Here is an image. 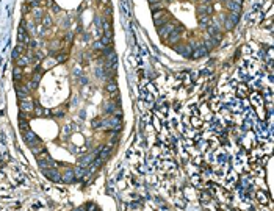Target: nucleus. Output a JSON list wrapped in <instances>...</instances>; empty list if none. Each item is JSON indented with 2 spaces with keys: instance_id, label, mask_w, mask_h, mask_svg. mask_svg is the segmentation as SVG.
<instances>
[{
  "instance_id": "1",
  "label": "nucleus",
  "mask_w": 274,
  "mask_h": 211,
  "mask_svg": "<svg viewBox=\"0 0 274 211\" xmlns=\"http://www.w3.org/2000/svg\"><path fill=\"white\" fill-rule=\"evenodd\" d=\"M152 19H154V24L157 27H161L166 22L171 21V14L166 11V10H158V11H152Z\"/></svg>"
},
{
  "instance_id": "2",
  "label": "nucleus",
  "mask_w": 274,
  "mask_h": 211,
  "mask_svg": "<svg viewBox=\"0 0 274 211\" xmlns=\"http://www.w3.org/2000/svg\"><path fill=\"white\" fill-rule=\"evenodd\" d=\"M176 24H177V22H166L163 27H157V28H158V34H160V38H161V39H166L168 36L172 33V30H174Z\"/></svg>"
},
{
  "instance_id": "3",
  "label": "nucleus",
  "mask_w": 274,
  "mask_h": 211,
  "mask_svg": "<svg viewBox=\"0 0 274 211\" xmlns=\"http://www.w3.org/2000/svg\"><path fill=\"white\" fill-rule=\"evenodd\" d=\"M174 49L177 50V53H180V55H182V57H185V58H191V53H193V47H191V44H183V45L176 44V45H174Z\"/></svg>"
},
{
  "instance_id": "4",
  "label": "nucleus",
  "mask_w": 274,
  "mask_h": 211,
  "mask_svg": "<svg viewBox=\"0 0 274 211\" xmlns=\"http://www.w3.org/2000/svg\"><path fill=\"white\" fill-rule=\"evenodd\" d=\"M208 53V50L205 49L204 42H199L196 47H193V53H191V58H204Z\"/></svg>"
},
{
  "instance_id": "5",
  "label": "nucleus",
  "mask_w": 274,
  "mask_h": 211,
  "mask_svg": "<svg viewBox=\"0 0 274 211\" xmlns=\"http://www.w3.org/2000/svg\"><path fill=\"white\" fill-rule=\"evenodd\" d=\"M224 5H226V8H227L230 13H236V14L241 13V3L235 2V0H226Z\"/></svg>"
},
{
  "instance_id": "6",
  "label": "nucleus",
  "mask_w": 274,
  "mask_h": 211,
  "mask_svg": "<svg viewBox=\"0 0 274 211\" xmlns=\"http://www.w3.org/2000/svg\"><path fill=\"white\" fill-rule=\"evenodd\" d=\"M21 109H22V111H25V113H31L33 109H35L33 100L28 99V97H24V99L21 100Z\"/></svg>"
},
{
  "instance_id": "7",
  "label": "nucleus",
  "mask_w": 274,
  "mask_h": 211,
  "mask_svg": "<svg viewBox=\"0 0 274 211\" xmlns=\"http://www.w3.org/2000/svg\"><path fill=\"white\" fill-rule=\"evenodd\" d=\"M248 96H249V88L246 86L244 83H240V85H236V97H240V99H248Z\"/></svg>"
},
{
  "instance_id": "8",
  "label": "nucleus",
  "mask_w": 274,
  "mask_h": 211,
  "mask_svg": "<svg viewBox=\"0 0 274 211\" xmlns=\"http://www.w3.org/2000/svg\"><path fill=\"white\" fill-rule=\"evenodd\" d=\"M208 100H210V102H208V105H210V109H212L213 113H216V111H219V109H221V106H223V102H221V100H219L218 97H213V96H212V97H210Z\"/></svg>"
},
{
  "instance_id": "9",
  "label": "nucleus",
  "mask_w": 274,
  "mask_h": 211,
  "mask_svg": "<svg viewBox=\"0 0 274 211\" xmlns=\"http://www.w3.org/2000/svg\"><path fill=\"white\" fill-rule=\"evenodd\" d=\"M190 125L194 128V130H202L204 127V121L200 119L199 116H191L190 117Z\"/></svg>"
},
{
  "instance_id": "10",
  "label": "nucleus",
  "mask_w": 274,
  "mask_h": 211,
  "mask_svg": "<svg viewBox=\"0 0 274 211\" xmlns=\"http://www.w3.org/2000/svg\"><path fill=\"white\" fill-rule=\"evenodd\" d=\"M44 174H45V177L50 178L52 181H61V177H60L58 170H55L53 167L52 169H44Z\"/></svg>"
},
{
  "instance_id": "11",
  "label": "nucleus",
  "mask_w": 274,
  "mask_h": 211,
  "mask_svg": "<svg viewBox=\"0 0 274 211\" xmlns=\"http://www.w3.org/2000/svg\"><path fill=\"white\" fill-rule=\"evenodd\" d=\"M197 13L199 14H212L213 13V6L212 5H200L199 8H197Z\"/></svg>"
},
{
  "instance_id": "12",
  "label": "nucleus",
  "mask_w": 274,
  "mask_h": 211,
  "mask_svg": "<svg viewBox=\"0 0 274 211\" xmlns=\"http://www.w3.org/2000/svg\"><path fill=\"white\" fill-rule=\"evenodd\" d=\"M204 45H205V49H207V50H213V49L216 47V45H218V41H216L215 38H212V36H210V38H207V39H205Z\"/></svg>"
},
{
  "instance_id": "13",
  "label": "nucleus",
  "mask_w": 274,
  "mask_h": 211,
  "mask_svg": "<svg viewBox=\"0 0 274 211\" xmlns=\"http://www.w3.org/2000/svg\"><path fill=\"white\" fill-rule=\"evenodd\" d=\"M19 42H22V44H24V42H25V44L28 42V34H27V31H25L24 27H21V28H19Z\"/></svg>"
},
{
  "instance_id": "14",
  "label": "nucleus",
  "mask_w": 274,
  "mask_h": 211,
  "mask_svg": "<svg viewBox=\"0 0 274 211\" xmlns=\"http://www.w3.org/2000/svg\"><path fill=\"white\" fill-rule=\"evenodd\" d=\"M150 8H152V11L164 10V3H163V0H158V2H155V3H150Z\"/></svg>"
},
{
  "instance_id": "15",
  "label": "nucleus",
  "mask_w": 274,
  "mask_h": 211,
  "mask_svg": "<svg viewBox=\"0 0 274 211\" xmlns=\"http://www.w3.org/2000/svg\"><path fill=\"white\" fill-rule=\"evenodd\" d=\"M255 197L259 199V202H260V203H266V202H269V200H271L269 197H266V196H265L262 191H257V194H255Z\"/></svg>"
},
{
  "instance_id": "16",
  "label": "nucleus",
  "mask_w": 274,
  "mask_h": 211,
  "mask_svg": "<svg viewBox=\"0 0 274 211\" xmlns=\"http://www.w3.org/2000/svg\"><path fill=\"white\" fill-rule=\"evenodd\" d=\"M208 22H210V16L208 14H199V24L200 25L205 27V25H208Z\"/></svg>"
},
{
  "instance_id": "17",
  "label": "nucleus",
  "mask_w": 274,
  "mask_h": 211,
  "mask_svg": "<svg viewBox=\"0 0 274 211\" xmlns=\"http://www.w3.org/2000/svg\"><path fill=\"white\" fill-rule=\"evenodd\" d=\"M107 91H108V93H117V86H116L114 81H111V80L108 81V83H107Z\"/></svg>"
},
{
  "instance_id": "18",
  "label": "nucleus",
  "mask_w": 274,
  "mask_h": 211,
  "mask_svg": "<svg viewBox=\"0 0 274 211\" xmlns=\"http://www.w3.org/2000/svg\"><path fill=\"white\" fill-rule=\"evenodd\" d=\"M93 155H89V157H85V158H81L80 160V166H89L91 164V161H93Z\"/></svg>"
},
{
  "instance_id": "19",
  "label": "nucleus",
  "mask_w": 274,
  "mask_h": 211,
  "mask_svg": "<svg viewBox=\"0 0 274 211\" xmlns=\"http://www.w3.org/2000/svg\"><path fill=\"white\" fill-rule=\"evenodd\" d=\"M100 42L104 44V47H105V45H110V44H111V36L104 34V36H102V41H100Z\"/></svg>"
},
{
  "instance_id": "20",
  "label": "nucleus",
  "mask_w": 274,
  "mask_h": 211,
  "mask_svg": "<svg viewBox=\"0 0 274 211\" xmlns=\"http://www.w3.org/2000/svg\"><path fill=\"white\" fill-rule=\"evenodd\" d=\"M55 64H57V60H45V64H44V67L47 69L49 66L52 67V66H55Z\"/></svg>"
},
{
  "instance_id": "21",
  "label": "nucleus",
  "mask_w": 274,
  "mask_h": 211,
  "mask_svg": "<svg viewBox=\"0 0 274 211\" xmlns=\"http://www.w3.org/2000/svg\"><path fill=\"white\" fill-rule=\"evenodd\" d=\"M68 60V55H63V53H60L58 57H57V61L58 63H63V61H66Z\"/></svg>"
},
{
  "instance_id": "22",
  "label": "nucleus",
  "mask_w": 274,
  "mask_h": 211,
  "mask_svg": "<svg viewBox=\"0 0 274 211\" xmlns=\"http://www.w3.org/2000/svg\"><path fill=\"white\" fill-rule=\"evenodd\" d=\"M61 114H64V109H63V108H57V109H53V116H61Z\"/></svg>"
},
{
  "instance_id": "23",
  "label": "nucleus",
  "mask_w": 274,
  "mask_h": 211,
  "mask_svg": "<svg viewBox=\"0 0 274 211\" xmlns=\"http://www.w3.org/2000/svg\"><path fill=\"white\" fill-rule=\"evenodd\" d=\"M50 24H52V21H50V17L47 16V17L44 19V27H50Z\"/></svg>"
},
{
  "instance_id": "24",
  "label": "nucleus",
  "mask_w": 274,
  "mask_h": 211,
  "mask_svg": "<svg viewBox=\"0 0 274 211\" xmlns=\"http://www.w3.org/2000/svg\"><path fill=\"white\" fill-rule=\"evenodd\" d=\"M172 108H174L176 111H177V109L180 108V102H179V100H177V102H174V103H172Z\"/></svg>"
},
{
  "instance_id": "25",
  "label": "nucleus",
  "mask_w": 274,
  "mask_h": 211,
  "mask_svg": "<svg viewBox=\"0 0 274 211\" xmlns=\"http://www.w3.org/2000/svg\"><path fill=\"white\" fill-rule=\"evenodd\" d=\"M215 0H202V3H207V5H212Z\"/></svg>"
}]
</instances>
